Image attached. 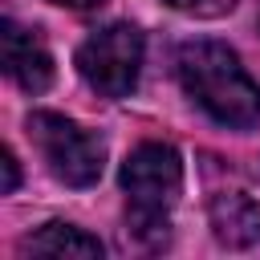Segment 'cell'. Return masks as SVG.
<instances>
[{"label": "cell", "instance_id": "10", "mask_svg": "<svg viewBox=\"0 0 260 260\" xmlns=\"http://www.w3.org/2000/svg\"><path fill=\"white\" fill-rule=\"evenodd\" d=\"M49 4H61V8H77V12H85V8H102V4H110V0H49Z\"/></svg>", "mask_w": 260, "mask_h": 260}, {"label": "cell", "instance_id": "4", "mask_svg": "<svg viewBox=\"0 0 260 260\" xmlns=\"http://www.w3.org/2000/svg\"><path fill=\"white\" fill-rule=\"evenodd\" d=\"M142 57H146L142 28L130 20H118L89 32L77 45V73L102 98H130L142 73Z\"/></svg>", "mask_w": 260, "mask_h": 260}, {"label": "cell", "instance_id": "1", "mask_svg": "<svg viewBox=\"0 0 260 260\" xmlns=\"http://www.w3.org/2000/svg\"><path fill=\"white\" fill-rule=\"evenodd\" d=\"M183 93L219 126L252 130L260 122V85L223 41H187L175 57Z\"/></svg>", "mask_w": 260, "mask_h": 260}, {"label": "cell", "instance_id": "8", "mask_svg": "<svg viewBox=\"0 0 260 260\" xmlns=\"http://www.w3.org/2000/svg\"><path fill=\"white\" fill-rule=\"evenodd\" d=\"M162 4H171L175 12H187V16H203V20H211V16L232 12L240 0H162Z\"/></svg>", "mask_w": 260, "mask_h": 260}, {"label": "cell", "instance_id": "7", "mask_svg": "<svg viewBox=\"0 0 260 260\" xmlns=\"http://www.w3.org/2000/svg\"><path fill=\"white\" fill-rule=\"evenodd\" d=\"M102 240L98 236H89V232H81V228H73V223H61V219H53V223H45V228H37L32 236H24L20 240V256H81V260H102Z\"/></svg>", "mask_w": 260, "mask_h": 260}, {"label": "cell", "instance_id": "9", "mask_svg": "<svg viewBox=\"0 0 260 260\" xmlns=\"http://www.w3.org/2000/svg\"><path fill=\"white\" fill-rule=\"evenodd\" d=\"M0 167H4V183H0V195H12L20 187V167H16V154L4 146L0 150Z\"/></svg>", "mask_w": 260, "mask_h": 260}, {"label": "cell", "instance_id": "11", "mask_svg": "<svg viewBox=\"0 0 260 260\" xmlns=\"http://www.w3.org/2000/svg\"><path fill=\"white\" fill-rule=\"evenodd\" d=\"M256 24H260V12H256Z\"/></svg>", "mask_w": 260, "mask_h": 260}, {"label": "cell", "instance_id": "5", "mask_svg": "<svg viewBox=\"0 0 260 260\" xmlns=\"http://www.w3.org/2000/svg\"><path fill=\"white\" fill-rule=\"evenodd\" d=\"M0 49H4V73L24 89V93H45L53 85V57L41 41L37 28L16 24L12 16H4L0 24Z\"/></svg>", "mask_w": 260, "mask_h": 260}, {"label": "cell", "instance_id": "6", "mask_svg": "<svg viewBox=\"0 0 260 260\" xmlns=\"http://www.w3.org/2000/svg\"><path fill=\"white\" fill-rule=\"evenodd\" d=\"M207 223L223 248L260 244V203L244 191H215L207 199Z\"/></svg>", "mask_w": 260, "mask_h": 260}, {"label": "cell", "instance_id": "3", "mask_svg": "<svg viewBox=\"0 0 260 260\" xmlns=\"http://www.w3.org/2000/svg\"><path fill=\"white\" fill-rule=\"evenodd\" d=\"M24 130L32 138V146L41 150L45 167L53 171V179H61L65 187H93L106 171V142L85 130L81 122L57 114V110H32L24 118Z\"/></svg>", "mask_w": 260, "mask_h": 260}, {"label": "cell", "instance_id": "2", "mask_svg": "<svg viewBox=\"0 0 260 260\" xmlns=\"http://www.w3.org/2000/svg\"><path fill=\"white\" fill-rule=\"evenodd\" d=\"M118 183L130 199L126 232L138 248L162 252L171 244V207L183 191V158L171 142H142L126 154Z\"/></svg>", "mask_w": 260, "mask_h": 260}]
</instances>
